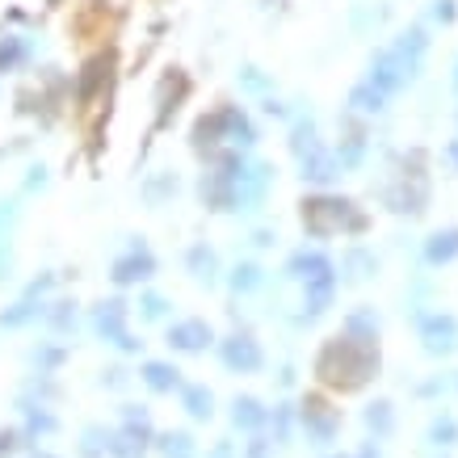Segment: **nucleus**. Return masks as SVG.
Returning a JSON list of instances; mask_svg holds the SVG:
<instances>
[{
    "mask_svg": "<svg viewBox=\"0 0 458 458\" xmlns=\"http://www.w3.org/2000/svg\"><path fill=\"white\" fill-rule=\"evenodd\" d=\"M316 375L328 383V387H341V391H353L361 387L366 378L378 375V349H375V336H336L328 345L319 349L316 358Z\"/></svg>",
    "mask_w": 458,
    "mask_h": 458,
    "instance_id": "f257e3e1",
    "label": "nucleus"
},
{
    "mask_svg": "<svg viewBox=\"0 0 458 458\" xmlns=\"http://www.w3.org/2000/svg\"><path fill=\"white\" fill-rule=\"evenodd\" d=\"M361 227L358 215H349V202H341V198H311V202H303V227L311 232V236H333L336 227Z\"/></svg>",
    "mask_w": 458,
    "mask_h": 458,
    "instance_id": "f03ea898",
    "label": "nucleus"
},
{
    "mask_svg": "<svg viewBox=\"0 0 458 458\" xmlns=\"http://www.w3.org/2000/svg\"><path fill=\"white\" fill-rule=\"evenodd\" d=\"M412 68H417V55H412V51H403V47H395V51H383V55L375 59L370 84H375L378 93H391V89H400V84L412 81Z\"/></svg>",
    "mask_w": 458,
    "mask_h": 458,
    "instance_id": "7ed1b4c3",
    "label": "nucleus"
},
{
    "mask_svg": "<svg viewBox=\"0 0 458 458\" xmlns=\"http://www.w3.org/2000/svg\"><path fill=\"white\" fill-rule=\"evenodd\" d=\"M98 333L106 341H114L118 349H140V341L126 333V303L123 299H110V303L98 307Z\"/></svg>",
    "mask_w": 458,
    "mask_h": 458,
    "instance_id": "20e7f679",
    "label": "nucleus"
},
{
    "mask_svg": "<svg viewBox=\"0 0 458 458\" xmlns=\"http://www.w3.org/2000/svg\"><path fill=\"white\" fill-rule=\"evenodd\" d=\"M223 366H227V370H240V375H252V370H261V345H257V341H252L249 333L244 336H227V341H223Z\"/></svg>",
    "mask_w": 458,
    "mask_h": 458,
    "instance_id": "39448f33",
    "label": "nucleus"
},
{
    "mask_svg": "<svg viewBox=\"0 0 458 458\" xmlns=\"http://www.w3.org/2000/svg\"><path fill=\"white\" fill-rule=\"evenodd\" d=\"M210 341H215V333H210L207 319H181V324L168 328V345L177 353H202Z\"/></svg>",
    "mask_w": 458,
    "mask_h": 458,
    "instance_id": "423d86ee",
    "label": "nucleus"
},
{
    "mask_svg": "<svg viewBox=\"0 0 458 458\" xmlns=\"http://www.w3.org/2000/svg\"><path fill=\"white\" fill-rule=\"evenodd\" d=\"M420 336H425V349H429V353H450V349H458V319L454 316L420 319Z\"/></svg>",
    "mask_w": 458,
    "mask_h": 458,
    "instance_id": "0eeeda50",
    "label": "nucleus"
},
{
    "mask_svg": "<svg viewBox=\"0 0 458 458\" xmlns=\"http://www.w3.org/2000/svg\"><path fill=\"white\" fill-rule=\"evenodd\" d=\"M156 269V261H152V252L143 249V244H135V249L126 252V257H118L114 261V274L110 278L118 282V286H131V282H143L148 274Z\"/></svg>",
    "mask_w": 458,
    "mask_h": 458,
    "instance_id": "6e6552de",
    "label": "nucleus"
},
{
    "mask_svg": "<svg viewBox=\"0 0 458 458\" xmlns=\"http://www.w3.org/2000/svg\"><path fill=\"white\" fill-rule=\"evenodd\" d=\"M303 425H307V433H311V437L324 445V442H333V437H336V425H341V417H336V412L324 400H307L303 403Z\"/></svg>",
    "mask_w": 458,
    "mask_h": 458,
    "instance_id": "1a4fd4ad",
    "label": "nucleus"
},
{
    "mask_svg": "<svg viewBox=\"0 0 458 458\" xmlns=\"http://www.w3.org/2000/svg\"><path fill=\"white\" fill-rule=\"evenodd\" d=\"M286 274H294V278H303L307 286H311V282L333 278V265L324 261L319 252H294V257H291V265H286Z\"/></svg>",
    "mask_w": 458,
    "mask_h": 458,
    "instance_id": "9d476101",
    "label": "nucleus"
},
{
    "mask_svg": "<svg viewBox=\"0 0 458 458\" xmlns=\"http://www.w3.org/2000/svg\"><path fill=\"white\" fill-rule=\"evenodd\" d=\"M140 378L152 391H177L181 387V370H177V366H168V361H143Z\"/></svg>",
    "mask_w": 458,
    "mask_h": 458,
    "instance_id": "9b49d317",
    "label": "nucleus"
},
{
    "mask_svg": "<svg viewBox=\"0 0 458 458\" xmlns=\"http://www.w3.org/2000/svg\"><path fill=\"white\" fill-rule=\"evenodd\" d=\"M181 403H185V412L194 420H210V412H215V395H210V387H202V383L181 387Z\"/></svg>",
    "mask_w": 458,
    "mask_h": 458,
    "instance_id": "f8f14e48",
    "label": "nucleus"
},
{
    "mask_svg": "<svg viewBox=\"0 0 458 458\" xmlns=\"http://www.w3.org/2000/svg\"><path fill=\"white\" fill-rule=\"evenodd\" d=\"M450 257H458V227L437 232V236L429 240V249H425V261L429 265H442V261H450Z\"/></svg>",
    "mask_w": 458,
    "mask_h": 458,
    "instance_id": "ddd939ff",
    "label": "nucleus"
},
{
    "mask_svg": "<svg viewBox=\"0 0 458 458\" xmlns=\"http://www.w3.org/2000/svg\"><path fill=\"white\" fill-rule=\"evenodd\" d=\"M232 420H236V429H257V425L265 420L261 400H252V395H240V400L232 403Z\"/></svg>",
    "mask_w": 458,
    "mask_h": 458,
    "instance_id": "4468645a",
    "label": "nucleus"
},
{
    "mask_svg": "<svg viewBox=\"0 0 458 458\" xmlns=\"http://www.w3.org/2000/svg\"><path fill=\"white\" fill-rule=\"evenodd\" d=\"M156 450H160V454L165 458H194L198 450H194V437H190V433H165V437H160V442H156Z\"/></svg>",
    "mask_w": 458,
    "mask_h": 458,
    "instance_id": "2eb2a0df",
    "label": "nucleus"
},
{
    "mask_svg": "<svg viewBox=\"0 0 458 458\" xmlns=\"http://www.w3.org/2000/svg\"><path fill=\"white\" fill-rule=\"evenodd\" d=\"M106 72H110V55H98L93 64H89V68L81 72V84H76V93H81V101L93 98V89L101 84V76H106Z\"/></svg>",
    "mask_w": 458,
    "mask_h": 458,
    "instance_id": "dca6fc26",
    "label": "nucleus"
},
{
    "mask_svg": "<svg viewBox=\"0 0 458 458\" xmlns=\"http://www.w3.org/2000/svg\"><path fill=\"white\" fill-rule=\"evenodd\" d=\"M190 269H194V278H202V282H210L215 278V269H219V257L207 249V244H198V249H190Z\"/></svg>",
    "mask_w": 458,
    "mask_h": 458,
    "instance_id": "f3484780",
    "label": "nucleus"
},
{
    "mask_svg": "<svg viewBox=\"0 0 458 458\" xmlns=\"http://www.w3.org/2000/svg\"><path fill=\"white\" fill-rule=\"evenodd\" d=\"M366 425H370V429H375L378 437H387L391 425H395V417H391V403H387V400L370 403V408H366Z\"/></svg>",
    "mask_w": 458,
    "mask_h": 458,
    "instance_id": "a211bd4d",
    "label": "nucleus"
},
{
    "mask_svg": "<svg viewBox=\"0 0 458 458\" xmlns=\"http://www.w3.org/2000/svg\"><path fill=\"white\" fill-rule=\"evenodd\" d=\"M353 106H358V110H366V114H375V110H383V93H378L375 84H361V89H353Z\"/></svg>",
    "mask_w": 458,
    "mask_h": 458,
    "instance_id": "6ab92c4d",
    "label": "nucleus"
},
{
    "mask_svg": "<svg viewBox=\"0 0 458 458\" xmlns=\"http://www.w3.org/2000/svg\"><path fill=\"white\" fill-rule=\"evenodd\" d=\"M257 282H261V269H257V265H236V274H232V286H236V291H252V286H257Z\"/></svg>",
    "mask_w": 458,
    "mask_h": 458,
    "instance_id": "aec40b11",
    "label": "nucleus"
},
{
    "mask_svg": "<svg viewBox=\"0 0 458 458\" xmlns=\"http://www.w3.org/2000/svg\"><path fill=\"white\" fill-rule=\"evenodd\" d=\"M429 437H433V442H437V445H450V442H454V437H458V425H454V420H450V417H437V420H433V425H429Z\"/></svg>",
    "mask_w": 458,
    "mask_h": 458,
    "instance_id": "412c9836",
    "label": "nucleus"
},
{
    "mask_svg": "<svg viewBox=\"0 0 458 458\" xmlns=\"http://www.w3.org/2000/svg\"><path fill=\"white\" fill-rule=\"evenodd\" d=\"M17 59H21V38H13V34L0 38V72H9Z\"/></svg>",
    "mask_w": 458,
    "mask_h": 458,
    "instance_id": "4be33fe9",
    "label": "nucleus"
},
{
    "mask_svg": "<svg viewBox=\"0 0 458 458\" xmlns=\"http://www.w3.org/2000/svg\"><path fill=\"white\" fill-rule=\"evenodd\" d=\"M34 311H38V307H34V303L26 299V303H17L13 311H4V316H0V324H9V328H13V324H26V319L34 316Z\"/></svg>",
    "mask_w": 458,
    "mask_h": 458,
    "instance_id": "5701e85b",
    "label": "nucleus"
},
{
    "mask_svg": "<svg viewBox=\"0 0 458 458\" xmlns=\"http://www.w3.org/2000/svg\"><path fill=\"white\" fill-rule=\"evenodd\" d=\"M140 307H143V316H148V319H160V316H165V299H160V294H143V299H140Z\"/></svg>",
    "mask_w": 458,
    "mask_h": 458,
    "instance_id": "b1692460",
    "label": "nucleus"
},
{
    "mask_svg": "<svg viewBox=\"0 0 458 458\" xmlns=\"http://www.w3.org/2000/svg\"><path fill=\"white\" fill-rule=\"evenodd\" d=\"M17 445H26V442H21V433H17V429H0V458L13 454Z\"/></svg>",
    "mask_w": 458,
    "mask_h": 458,
    "instance_id": "393cba45",
    "label": "nucleus"
},
{
    "mask_svg": "<svg viewBox=\"0 0 458 458\" xmlns=\"http://www.w3.org/2000/svg\"><path fill=\"white\" fill-rule=\"evenodd\" d=\"M55 429V420L47 417V412H34V408H30V433H51Z\"/></svg>",
    "mask_w": 458,
    "mask_h": 458,
    "instance_id": "a878e982",
    "label": "nucleus"
},
{
    "mask_svg": "<svg viewBox=\"0 0 458 458\" xmlns=\"http://www.w3.org/2000/svg\"><path fill=\"white\" fill-rule=\"evenodd\" d=\"M437 17H442V21H454V0H437Z\"/></svg>",
    "mask_w": 458,
    "mask_h": 458,
    "instance_id": "bb28decb",
    "label": "nucleus"
},
{
    "mask_svg": "<svg viewBox=\"0 0 458 458\" xmlns=\"http://www.w3.org/2000/svg\"><path fill=\"white\" fill-rule=\"evenodd\" d=\"M210 458H236V450H232V442H219L210 450Z\"/></svg>",
    "mask_w": 458,
    "mask_h": 458,
    "instance_id": "cd10ccee",
    "label": "nucleus"
},
{
    "mask_svg": "<svg viewBox=\"0 0 458 458\" xmlns=\"http://www.w3.org/2000/svg\"><path fill=\"white\" fill-rule=\"evenodd\" d=\"M249 458H269V445H265L261 437H257V442L249 445Z\"/></svg>",
    "mask_w": 458,
    "mask_h": 458,
    "instance_id": "c85d7f7f",
    "label": "nucleus"
},
{
    "mask_svg": "<svg viewBox=\"0 0 458 458\" xmlns=\"http://www.w3.org/2000/svg\"><path fill=\"white\" fill-rule=\"evenodd\" d=\"M454 160H458V143H454Z\"/></svg>",
    "mask_w": 458,
    "mask_h": 458,
    "instance_id": "c756f323",
    "label": "nucleus"
},
{
    "mask_svg": "<svg viewBox=\"0 0 458 458\" xmlns=\"http://www.w3.org/2000/svg\"><path fill=\"white\" fill-rule=\"evenodd\" d=\"M34 458H51V454H34Z\"/></svg>",
    "mask_w": 458,
    "mask_h": 458,
    "instance_id": "7c9ffc66",
    "label": "nucleus"
},
{
    "mask_svg": "<svg viewBox=\"0 0 458 458\" xmlns=\"http://www.w3.org/2000/svg\"><path fill=\"white\" fill-rule=\"evenodd\" d=\"M341 458H345V454H341Z\"/></svg>",
    "mask_w": 458,
    "mask_h": 458,
    "instance_id": "2f4dec72",
    "label": "nucleus"
}]
</instances>
